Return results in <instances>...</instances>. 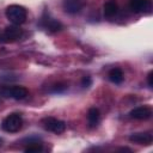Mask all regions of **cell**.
Here are the masks:
<instances>
[{"mask_svg": "<svg viewBox=\"0 0 153 153\" xmlns=\"http://www.w3.org/2000/svg\"><path fill=\"white\" fill-rule=\"evenodd\" d=\"M5 13H6L7 19L14 25H20V24L25 23L26 17H27L26 10L20 5H10L6 8Z\"/></svg>", "mask_w": 153, "mask_h": 153, "instance_id": "cell-1", "label": "cell"}, {"mask_svg": "<svg viewBox=\"0 0 153 153\" xmlns=\"http://www.w3.org/2000/svg\"><path fill=\"white\" fill-rule=\"evenodd\" d=\"M23 126V118L19 114H10L1 122V129L7 133H16Z\"/></svg>", "mask_w": 153, "mask_h": 153, "instance_id": "cell-2", "label": "cell"}, {"mask_svg": "<svg viewBox=\"0 0 153 153\" xmlns=\"http://www.w3.org/2000/svg\"><path fill=\"white\" fill-rule=\"evenodd\" d=\"M0 93L6 98H13L17 100L24 99L29 94L27 90L23 86H4L0 90Z\"/></svg>", "mask_w": 153, "mask_h": 153, "instance_id": "cell-3", "label": "cell"}, {"mask_svg": "<svg viewBox=\"0 0 153 153\" xmlns=\"http://www.w3.org/2000/svg\"><path fill=\"white\" fill-rule=\"evenodd\" d=\"M42 126L45 130L55 133V134H61L66 130V123L61 120L54 118V117H45L42 120Z\"/></svg>", "mask_w": 153, "mask_h": 153, "instance_id": "cell-4", "label": "cell"}, {"mask_svg": "<svg viewBox=\"0 0 153 153\" xmlns=\"http://www.w3.org/2000/svg\"><path fill=\"white\" fill-rule=\"evenodd\" d=\"M129 116L134 120H148L151 116H152V109L148 106V105H142V106H137V108H134L130 112H129Z\"/></svg>", "mask_w": 153, "mask_h": 153, "instance_id": "cell-5", "label": "cell"}, {"mask_svg": "<svg viewBox=\"0 0 153 153\" xmlns=\"http://www.w3.org/2000/svg\"><path fill=\"white\" fill-rule=\"evenodd\" d=\"M129 7L135 13L149 12L152 4L151 0H129Z\"/></svg>", "mask_w": 153, "mask_h": 153, "instance_id": "cell-6", "label": "cell"}, {"mask_svg": "<svg viewBox=\"0 0 153 153\" xmlns=\"http://www.w3.org/2000/svg\"><path fill=\"white\" fill-rule=\"evenodd\" d=\"M22 33H23L22 29H19L18 25H14L13 24V25L6 26V29L2 32V36H4L5 42H14L18 38H20Z\"/></svg>", "mask_w": 153, "mask_h": 153, "instance_id": "cell-7", "label": "cell"}, {"mask_svg": "<svg viewBox=\"0 0 153 153\" xmlns=\"http://www.w3.org/2000/svg\"><path fill=\"white\" fill-rule=\"evenodd\" d=\"M41 25H42L44 29H47V30H49V31H51V32H56V31H60V30L62 29V24H61L59 20L51 18L49 14H44V16L42 17Z\"/></svg>", "mask_w": 153, "mask_h": 153, "instance_id": "cell-8", "label": "cell"}, {"mask_svg": "<svg viewBox=\"0 0 153 153\" xmlns=\"http://www.w3.org/2000/svg\"><path fill=\"white\" fill-rule=\"evenodd\" d=\"M82 0H62V6L65 12L69 14H75L82 8Z\"/></svg>", "mask_w": 153, "mask_h": 153, "instance_id": "cell-9", "label": "cell"}, {"mask_svg": "<svg viewBox=\"0 0 153 153\" xmlns=\"http://www.w3.org/2000/svg\"><path fill=\"white\" fill-rule=\"evenodd\" d=\"M129 141L139 145H149L153 141V136L151 133H134L129 136Z\"/></svg>", "mask_w": 153, "mask_h": 153, "instance_id": "cell-10", "label": "cell"}, {"mask_svg": "<svg viewBox=\"0 0 153 153\" xmlns=\"http://www.w3.org/2000/svg\"><path fill=\"white\" fill-rule=\"evenodd\" d=\"M103 11H104V16L108 17V18H111L114 17L117 11H118V6L116 4L115 0H109L104 4V7H103Z\"/></svg>", "mask_w": 153, "mask_h": 153, "instance_id": "cell-11", "label": "cell"}, {"mask_svg": "<svg viewBox=\"0 0 153 153\" xmlns=\"http://www.w3.org/2000/svg\"><path fill=\"white\" fill-rule=\"evenodd\" d=\"M99 118H100V114H99V110L97 108H90L88 111H87V122H88V126L90 127H96L99 122Z\"/></svg>", "mask_w": 153, "mask_h": 153, "instance_id": "cell-12", "label": "cell"}, {"mask_svg": "<svg viewBox=\"0 0 153 153\" xmlns=\"http://www.w3.org/2000/svg\"><path fill=\"white\" fill-rule=\"evenodd\" d=\"M109 79L115 82V84H121L123 81V72L120 69V68H112L110 72H109Z\"/></svg>", "mask_w": 153, "mask_h": 153, "instance_id": "cell-13", "label": "cell"}, {"mask_svg": "<svg viewBox=\"0 0 153 153\" xmlns=\"http://www.w3.org/2000/svg\"><path fill=\"white\" fill-rule=\"evenodd\" d=\"M43 149V146H42V143H39V142H30V145L27 146V147H25V152L26 153H38V152H41Z\"/></svg>", "mask_w": 153, "mask_h": 153, "instance_id": "cell-14", "label": "cell"}, {"mask_svg": "<svg viewBox=\"0 0 153 153\" xmlns=\"http://www.w3.org/2000/svg\"><path fill=\"white\" fill-rule=\"evenodd\" d=\"M67 85L66 84H56V85H54L53 86V88H51V92H54V93H60V92H63L65 90H67Z\"/></svg>", "mask_w": 153, "mask_h": 153, "instance_id": "cell-15", "label": "cell"}, {"mask_svg": "<svg viewBox=\"0 0 153 153\" xmlns=\"http://www.w3.org/2000/svg\"><path fill=\"white\" fill-rule=\"evenodd\" d=\"M81 85L82 87H88L91 85V78L90 76H84L81 80Z\"/></svg>", "mask_w": 153, "mask_h": 153, "instance_id": "cell-16", "label": "cell"}, {"mask_svg": "<svg viewBox=\"0 0 153 153\" xmlns=\"http://www.w3.org/2000/svg\"><path fill=\"white\" fill-rule=\"evenodd\" d=\"M152 78H153V72H149L148 75H147V82H148V86L152 88L153 86V82H152Z\"/></svg>", "mask_w": 153, "mask_h": 153, "instance_id": "cell-17", "label": "cell"}, {"mask_svg": "<svg viewBox=\"0 0 153 153\" xmlns=\"http://www.w3.org/2000/svg\"><path fill=\"white\" fill-rule=\"evenodd\" d=\"M5 42V39H4V36H2V33L0 32V43H4Z\"/></svg>", "mask_w": 153, "mask_h": 153, "instance_id": "cell-18", "label": "cell"}, {"mask_svg": "<svg viewBox=\"0 0 153 153\" xmlns=\"http://www.w3.org/2000/svg\"><path fill=\"white\" fill-rule=\"evenodd\" d=\"M1 145H2V139L0 137V146H1Z\"/></svg>", "mask_w": 153, "mask_h": 153, "instance_id": "cell-19", "label": "cell"}]
</instances>
